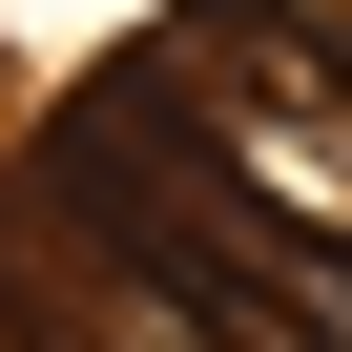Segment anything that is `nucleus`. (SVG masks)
Returning <instances> with one entry per match:
<instances>
[{
    "instance_id": "obj_2",
    "label": "nucleus",
    "mask_w": 352,
    "mask_h": 352,
    "mask_svg": "<svg viewBox=\"0 0 352 352\" xmlns=\"http://www.w3.org/2000/svg\"><path fill=\"white\" fill-rule=\"evenodd\" d=\"M0 290L42 311V352H228L187 290H166L124 228H83V208H42V228H0Z\"/></svg>"
},
{
    "instance_id": "obj_1",
    "label": "nucleus",
    "mask_w": 352,
    "mask_h": 352,
    "mask_svg": "<svg viewBox=\"0 0 352 352\" xmlns=\"http://www.w3.org/2000/svg\"><path fill=\"white\" fill-rule=\"evenodd\" d=\"M42 208H83V228H124L166 290H187L228 352H352V249H311V228H270L249 187H228V166H187V145H166L124 83L42 145Z\"/></svg>"
}]
</instances>
